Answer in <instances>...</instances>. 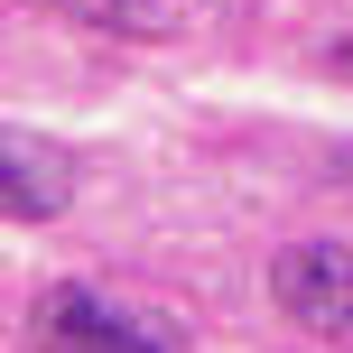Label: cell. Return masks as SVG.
I'll use <instances>...</instances> for the list:
<instances>
[{"instance_id": "cell-1", "label": "cell", "mask_w": 353, "mask_h": 353, "mask_svg": "<svg viewBox=\"0 0 353 353\" xmlns=\"http://www.w3.org/2000/svg\"><path fill=\"white\" fill-rule=\"evenodd\" d=\"M270 298L307 335H353V251L344 242H288L270 261Z\"/></svg>"}, {"instance_id": "cell-2", "label": "cell", "mask_w": 353, "mask_h": 353, "mask_svg": "<svg viewBox=\"0 0 353 353\" xmlns=\"http://www.w3.org/2000/svg\"><path fill=\"white\" fill-rule=\"evenodd\" d=\"M37 344L47 353H168L159 335H140L121 307H103L93 288H47V298H37Z\"/></svg>"}, {"instance_id": "cell-3", "label": "cell", "mask_w": 353, "mask_h": 353, "mask_svg": "<svg viewBox=\"0 0 353 353\" xmlns=\"http://www.w3.org/2000/svg\"><path fill=\"white\" fill-rule=\"evenodd\" d=\"M0 205H10V223H47V214H65V168L56 159H37L28 140H10L0 149Z\"/></svg>"}, {"instance_id": "cell-4", "label": "cell", "mask_w": 353, "mask_h": 353, "mask_svg": "<svg viewBox=\"0 0 353 353\" xmlns=\"http://www.w3.org/2000/svg\"><path fill=\"white\" fill-rule=\"evenodd\" d=\"M37 10L74 19V28H103V37H159V10L149 0H37Z\"/></svg>"}, {"instance_id": "cell-5", "label": "cell", "mask_w": 353, "mask_h": 353, "mask_svg": "<svg viewBox=\"0 0 353 353\" xmlns=\"http://www.w3.org/2000/svg\"><path fill=\"white\" fill-rule=\"evenodd\" d=\"M316 65H325V74H344V84H353V37H335V47H316Z\"/></svg>"}, {"instance_id": "cell-6", "label": "cell", "mask_w": 353, "mask_h": 353, "mask_svg": "<svg viewBox=\"0 0 353 353\" xmlns=\"http://www.w3.org/2000/svg\"><path fill=\"white\" fill-rule=\"evenodd\" d=\"M325 176H335V186H344V195H353V140H344V149H335V159H325Z\"/></svg>"}]
</instances>
